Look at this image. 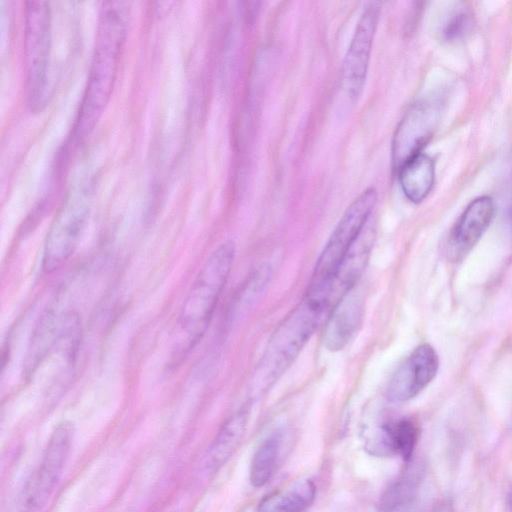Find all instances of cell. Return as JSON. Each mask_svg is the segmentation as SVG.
Returning a JSON list of instances; mask_svg holds the SVG:
<instances>
[{
    "label": "cell",
    "mask_w": 512,
    "mask_h": 512,
    "mask_svg": "<svg viewBox=\"0 0 512 512\" xmlns=\"http://www.w3.org/2000/svg\"><path fill=\"white\" fill-rule=\"evenodd\" d=\"M127 19L124 3L103 4L92 65L74 130L77 140L90 134L110 98L126 38Z\"/></svg>",
    "instance_id": "6da1fadb"
},
{
    "label": "cell",
    "mask_w": 512,
    "mask_h": 512,
    "mask_svg": "<svg viewBox=\"0 0 512 512\" xmlns=\"http://www.w3.org/2000/svg\"><path fill=\"white\" fill-rule=\"evenodd\" d=\"M377 202V191L365 189L346 208L329 236L315 265L305 298L324 310L329 308L333 278L367 223Z\"/></svg>",
    "instance_id": "7a4b0ae2"
},
{
    "label": "cell",
    "mask_w": 512,
    "mask_h": 512,
    "mask_svg": "<svg viewBox=\"0 0 512 512\" xmlns=\"http://www.w3.org/2000/svg\"><path fill=\"white\" fill-rule=\"evenodd\" d=\"M325 310L305 297L280 323L254 372L260 390L273 385L291 366L313 335Z\"/></svg>",
    "instance_id": "3957f363"
},
{
    "label": "cell",
    "mask_w": 512,
    "mask_h": 512,
    "mask_svg": "<svg viewBox=\"0 0 512 512\" xmlns=\"http://www.w3.org/2000/svg\"><path fill=\"white\" fill-rule=\"evenodd\" d=\"M235 246L228 241L208 257L185 298L179 325L186 334L188 348L204 335L232 269Z\"/></svg>",
    "instance_id": "277c9868"
},
{
    "label": "cell",
    "mask_w": 512,
    "mask_h": 512,
    "mask_svg": "<svg viewBox=\"0 0 512 512\" xmlns=\"http://www.w3.org/2000/svg\"><path fill=\"white\" fill-rule=\"evenodd\" d=\"M93 196L91 182H81L68 192L44 243L42 267L51 272L74 253L88 220Z\"/></svg>",
    "instance_id": "5b68a950"
},
{
    "label": "cell",
    "mask_w": 512,
    "mask_h": 512,
    "mask_svg": "<svg viewBox=\"0 0 512 512\" xmlns=\"http://www.w3.org/2000/svg\"><path fill=\"white\" fill-rule=\"evenodd\" d=\"M25 56L29 104L41 110L48 99V70L51 50L49 3H26Z\"/></svg>",
    "instance_id": "8992f818"
},
{
    "label": "cell",
    "mask_w": 512,
    "mask_h": 512,
    "mask_svg": "<svg viewBox=\"0 0 512 512\" xmlns=\"http://www.w3.org/2000/svg\"><path fill=\"white\" fill-rule=\"evenodd\" d=\"M380 14L381 3L368 2L356 24L341 68L337 95L341 111H349L362 93Z\"/></svg>",
    "instance_id": "52a82bcc"
},
{
    "label": "cell",
    "mask_w": 512,
    "mask_h": 512,
    "mask_svg": "<svg viewBox=\"0 0 512 512\" xmlns=\"http://www.w3.org/2000/svg\"><path fill=\"white\" fill-rule=\"evenodd\" d=\"M70 423L59 424L51 434L38 467L24 485L12 512H37L55 490L73 442Z\"/></svg>",
    "instance_id": "ba28073f"
},
{
    "label": "cell",
    "mask_w": 512,
    "mask_h": 512,
    "mask_svg": "<svg viewBox=\"0 0 512 512\" xmlns=\"http://www.w3.org/2000/svg\"><path fill=\"white\" fill-rule=\"evenodd\" d=\"M440 118L439 104L434 100L414 103L398 124L392 141V165L399 168L421 153L432 138Z\"/></svg>",
    "instance_id": "9c48e42d"
},
{
    "label": "cell",
    "mask_w": 512,
    "mask_h": 512,
    "mask_svg": "<svg viewBox=\"0 0 512 512\" xmlns=\"http://www.w3.org/2000/svg\"><path fill=\"white\" fill-rule=\"evenodd\" d=\"M439 358L434 348L425 343L417 346L397 367L387 386L391 402H406L421 393L434 379Z\"/></svg>",
    "instance_id": "30bf717a"
},
{
    "label": "cell",
    "mask_w": 512,
    "mask_h": 512,
    "mask_svg": "<svg viewBox=\"0 0 512 512\" xmlns=\"http://www.w3.org/2000/svg\"><path fill=\"white\" fill-rule=\"evenodd\" d=\"M494 212L493 199L486 195L475 198L467 205L446 243V255L450 260H460L469 253L490 225Z\"/></svg>",
    "instance_id": "8fae6325"
},
{
    "label": "cell",
    "mask_w": 512,
    "mask_h": 512,
    "mask_svg": "<svg viewBox=\"0 0 512 512\" xmlns=\"http://www.w3.org/2000/svg\"><path fill=\"white\" fill-rule=\"evenodd\" d=\"M375 230L369 222L348 250L331 284L329 307L352 291L361 277L374 245Z\"/></svg>",
    "instance_id": "7c38bea8"
},
{
    "label": "cell",
    "mask_w": 512,
    "mask_h": 512,
    "mask_svg": "<svg viewBox=\"0 0 512 512\" xmlns=\"http://www.w3.org/2000/svg\"><path fill=\"white\" fill-rule=\"evenodd\" d=\"M363 299L353 289L332 308L323 333L327 350H342L354 336L363 317Z\"/></svg>",
    "instance_id": "4fadbf2b"
},
{
    "label": "cell",
    "mask_w": 512,
    "mask_h": 512,
    "mask_svg": "<svg viewBox=\"0 0 512 512\" xmlns=\"http://www.w3.org/2000/svg\"><path fill=\"white\" fill-rule=\"evenodd\" d=\"M397 172L402 192L409 201L420 203L428 196L435 180V165L430 156L421 152Z\"/></svg>",
    "instance_id": "5bb4252c"
},
{
    "label": "cell",
    "mask_w": 512,
    "mask_h": 512,
    "mask_svg": "<svg viewBox=\"0 0 512 512\" xmlns=\"http://www.w3.org/2000/svg\"><path fill=\"white\" fill-rule=\"evenodd\" d=\"M315 495L316 487L311 480H297L263 498L257 512H304Z\"/></svg>",
    "instance_id": "9a60e30c"
},
{
    "label": "cell",
    "mask_w": 512,
    "mask_h": 512,
    "mask_svg": "<svg viewBox=\"0 0 512 512\" xmlns=\"http://www.w3.org/2000/svg\"><path fill=\"white\" fill-rule=\"evenodd\" d=\"M248 415V409L243 407L223 423L208 451V460L212 467L223 465L237 449L245 433Z\"/></svg>",
    "instance_id": "2e32d148"
},
{
    "label": "cell",
    "mask_w": 512,
    "mask_h": 512,
    "mask_svg": "<svg viewBox=\"0 0 512 512\" xmlns=\"http://www.w3.org/2000/svg\"><path fill=\"white\" fill-rule=\"evenodd\" d=\"M282 444V435L269 436L256 450L250 466V482L254 487L265 485L273 476Z\"/></svg>",
    "instance_id": "e0dca14e"
},
{
    "label": "cell",
    "mask_w": 512,
    "mask_h": 512,
    "mask_svg": "<svg viewBox=\"0 0 512 512\" xmlns=\"http://www.w3.org/2000/svg\"><path fill=\"white\" fill-rule=\"evenodd\" d=\"M474 27L471 11L463 6L449 10L439 24V38L446 43H457L466 39Z\"/></svg>",
    "instance_id": "ac0fdd59"
},
{
    "label": "cell",
    "mask_w": 512,
    "mask_h": 512,
    "mask_svg": "<svg viewBox=\"0 0 512 512\" xmlns=\"http://www.w3.org/2000/svg\"><path fill=\"white\" fill-rule=\"evenodd\" d=\"M389 424L396 454L404 460H409L418 439L416 424L408 418H402Z\"/></svg>",
    "instance_id": "d6986e66"
},
{
    "label": "cell",
    "mask_w": 512,
    "mask_h": 512,
    "mask_svg": "<svg viewBox=\"0 0 512 512\" xmlns=\"http://www.w3.org/2000/svg\"><path fill=\"white\" fill-rule=\"evenodd\" d=\"M504 512H512V485L508 488L505 496Z\"/></svg>",
    "instance_id": "ffe728a7"
}]
</instances>
